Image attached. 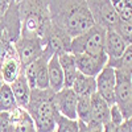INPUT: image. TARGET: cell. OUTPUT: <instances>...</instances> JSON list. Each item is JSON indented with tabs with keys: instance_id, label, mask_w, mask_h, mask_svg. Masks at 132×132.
I'll use <instances>...</instances> for the list:
<instances>
[{
	"instance_id": "obj_18",
	"label": "cell",
	"mask_w": 132,
	"mask_h": 132,
	"mask_svg": "<svg viewBox=\"0 0 132 132\" xmlns=\"http://www.w3.org/2000/svg\"><path fill=\"white\" fill-rule=\"evenodd\" d=\"M71 89L78 96L95 94L96 93L95 77H90V75H85L82 73H78V75L75 77V79L71 85Z\"/></svg>"
},
{
	"instance_id": "obj_21",
	"label": "cell",
	"mask_w": 132,
	"mask_h": 132,
	"mask_svg": "<svg viewBox=\"0 0 132 132\" xmlns=\"http://www.w3.org/2000/svg\"><path fill=\"white\" fill-rule=\"evenodd\" d=\"M16 108H19V104L11 90V86L8 83H3L0 87V112H12Z\"/></svg>"
},
{
	"instance_id": "obj_34",
	"label": "cell",
	"mask_w": 132,
	"mask_h": 132,
	"mask_svg": "<svg viewBox=\"0 0 132 132\" xmlns=\"http://www.w3.org/2000/svg\"><path fill=\"white\" fill-rule=\"evenodd\" d=\"M2 85H3V81H2V79H0V87H2Z\"/></svg>"
},
{
	"instance_id": "obj_17",
	"label": "cell",
	"mask_w": 132,
	"mask_h": 132,
	"mask_svg": "<svg viewBox=\"0 0 132 132\" xmlns=\"http://www.w3.org/2000/svg\"><path fill=\"white\" fill-rule=\"evenodd\" d=\"M58 61L63 71V79H65V87H71L75 77L78 75V69L75 65V58L74 54L65 52V53H60L58 54Z\"/></svg>"
},
{
	"instance_id": "obj_20",
	"label": "cell",
	"mask_w": 132,
	"mask_h": 132,
	"mask_svg": "<svg viewBox=\"0 0 132 132\" xmlns=\"http://www.w3.org/2000/svg\"><path fill=\"white\" fill-rule=\"evenodd\" d=\"M110 68H114L115 70L124 71L129 75H132V44H128L124 53L120 57L115 60H107V65Z\"/></svg>"
},
{
	"instance_id": "obj_13",
	"label": "cell",
	"mask_w": 132,
	"mask_h": 132,
	"mask_svg": "<svg viewBox=\"0 0 132 132\" xmlns=\"http://www.w3.org/2000/svg\"><path fill=\"white\" fill-rule=\"evenodd\" d=\"M107 122H110V104L95 93L91 95V116L86 124L95 128H103Z\"/></svg>"
},
{
	"instance_id": "obj_14",
	"label": "cell",
	"mask_w": 132,
	"mask_h": 132,
	"mask_svg": "<svg viewBox=\"0 0 132 132\" xmlns=\"http://www.w3.org/2000/svg\"><path fill=\"white\" fill-rule=\"evenodd\" d=\"M128 44L124 38L119 35L115 29H107L106 30V38H104V53L107 54L108 60H115L120 57L124 53Z\"/></svg>"
},
{
	"instance_id": "obj_11",
	"label": "cell",
	"mask_w": 132,
	"mask_h": 132,
	"mask_svg": "<svg viewBox=\"0 0 132 132\" xmlns=\"http://www.w3.org/2000/svg\"><path fill=\"white\" fill-rule=\"evenodd\" d=\"M75 65L79 73L90 77H96L107 65V54H74Z\"/></svg>"
},
{
	"instance_id": "obj_30",
	"label": "cell",
	"mask_w": 132,
	"mask_h": 132,
	"mask_svg": "<svg viewBox=\"0 0 132 132\" xmlns=\"http://www.w3.org/2000/svg\"><path fill=\"white\" fill-rule=\"evenodd\" d=\"M79 124V132H103V128H95V127H90L89 124L82 123L78 120Z\"/></svg>"
},
{
	"instance_id": "obj_7",
	"label": "cell",
	"mask_w": 132,
	"mask_h": 132,
	"mask_svg": "<svg viewBox=\"0 0 132 132\" xmlns=\"http://www.w3.org/2000/svg\"><path fill=\"white\" fill-rule=\"evenodd\" d=\"M50 54L44 52L42 56L33 61L24 68V74L28 79L30 89H49V77H48V62Z\"/></svg>"
},
{
	"instance_id": "obj_32",
	"label": "cell",
	"mask_w": 132,
	"mask_h": 132,
	"mask_svg": "<svg viewBox=\"0 0 132 132\" xmlns=\"http://www.w3.org/2000/svg\"><path fill=\"white\" fill-rule=\"evenodd\" d=\"M103 132H120V126H118L112 122H107L103 126Z\"/></svg>"
},
{
	"instance_id": "obj_5",
	"label": "cell",
	"mask_w": 132,
	"mask_h": 132,
	"mask_svg": "<svg viewBox=\"0 0 132 132\" xmlns=\"http://www.w3.org/2000/svg\"><path fill=\"white\" fill-rule=\"evenodd\" d=\"M116 85H115V104L122 111L124 119L132 116V75L115 70Z\"/></svg>"
},
{
	"instance_id": "obj_29",
	"label": "cell",
	"mask_w": 132,
	"mask_h": 132,
	"mask_svg": "<svg viewBox=\"0 0 132 132\" xmlns=\"http://www.w3.org/2000/svg\"><path fill=\"white\" fill-rule=\"evenodd\" d=\"M16 2H17V0H0V19L5 15L8 8L12 5L13 3H16Z\"/></svg>"
},
{
	"instance_id": "obj_27",
	"label": "cell",
	"mask_w": 132,
	"mask_h": 132,
	"mask_svg": "<svg viewBox=\"0 0 132 132\" xmlns=\"http://www.w3.org/2000/svg\"><path fill=\"white\" fill-rule=\"evenodd\" d=\"M110 122H112L118 126H120L124 122V116H123L122 111L119 110V107L116 104L110 106Z\"/></svg>"
},
{
	"instance_id": "obj_6",
	"label": "cell",
	"mask_w": 132,
	"mask_h": 132,
	"mask_svg": "<svg viewBox=\"0 0 132 132\" xmlns=\"http://www.w3.org/2000/svg\"><path fill=\"white\" fill-rule=\"evenodd\" d=\"M95 24L104 29H114L119 23V15L111 0H86Z\"/></svg>"
},
{
	"instance_id": "obj_33",
	"label": "cell",
	"mask_w": 132,
	"mask_h": 132,
	"mask_svg": "<svg viewBox=\"0 0 132 132\" xmlns=\"http://www.w3.org/2000/svg\"><path fill=\"white\" fill-rule=\"evenodd\" d=\"M3 28V23H2V20H0V29Z\"/></svg>"
},
{
	"instance_id": "obj_1",
	"label": "cell",
	"mask_w": 132,
	"mask_h": 132,
	"mask_svg": "<svg viewBox=\"0 0 132 132\" xmlns=\"http://www.w3.org/2000/svg\"><path fill=\"white\" fill-rule=\"evenodd\" d=\"M49 11L52 24L71 38L95 24L86 0H49Z\"/></svg>"
},
{
	"instance_id": "obj_31",
	"label": "cell",
	"mask_w": 132,
	"mask_h": 132,
	"mask_svg": "<svg viewBox=\"0 0 132 132\" xmlns=\"http://www.w3.org/2000/svg\"><path fill=\"white\" fill-rule=\"evenodd\" d=\"M120 132H132V116L124 119V122L120 124Z\"/></svg>"
},
{
	"instance_id": "obj_19",
	"label": "cell",
	"mask_w": 132,
	"mask_h": 132,
	"mask_svg": "<svg viewBox=\"0 0 132 132\" xmlns=\"http://www.w3.org/2000/svg\"><path fill=\"white\" fill-rule=\"evenodd\" d=\"M12 114L15 120V132H37L35 122L25 108L19 107L12 111Z\"/></svg>"
},
{
	"instance_id": "obj_4",
	"label": "cell",
	"mask_w": 132,
	"mask_h": 132,
	"mask_svg": "<svg viewBox=\"0 0 132 132\" xmlns=\"http://www.w3.org/2000/svg\"><path fill=\"white\" fill-rule=\"evenodd\" d=\"M106 30L103 27L94 24L90 29L71 38L70 49L71 54H101L104 53Z\"/></svg>"
},
{
	"instance_id": "obj_16",
	"label": "cell",
	"mask_w": 132,
	"mask_h": 132,
	"mask_svg": "<svg viewBox=\"0 0 132 132\" xmlns=\"http://www.w3.org/2000/svg\"><path fill=\"white\" fill-rule=\"evenodd\" d=\"M48 77H49V87L57 93L65 87L63 71L58 61V54H53L48 62Z\"/></svg>"
},
{
	"instance_id": "obj_26",
	"label": "cell",
	"mask_w": 132,
	"mask_h": 132,
	"mask_svg": "<svg viewBox=\"0 0 132 132\" xmlns=\"http://www.w3.org/2000/svg\"><path fill=\"white\" fill-rule=\"evenodd\" d=\"M0 132H15L12 112H0Z\"/></svg>"
},
{
	"instance_id": "obj_24",
	"label": "cell",
	"mask_w": 132,
	"mask_h": 132,
	"mask_svg": "<svg viewBox=\"0 0 132 132\" xmlns=\"http://www.w3.org/2000/svg\"><path fill=\"white\" fill-rule=\"evenodd\" d=\"M111 3L119 15V20L132 19V0H111Z\"/></svg>"
},
{
	"instance_id": "obj_12",
	"label": "cell",
	"mask_w": 132,
	"mask_h": 132,
	"mask_svg": "<svg viewBox=\"0 0 132 132\" xmlns=\"http://www.w3.org/2000/svg\"><path fill=\"white\" fill-rule=\"evenodd\" d=\"M54 102H56L57 110L62 116L69 119H77V95L71 87H63L60 91L54 94Z\"/></svg>"
},
{
	"instance_id": "obj_15",
	"label": "cell",
	"mask_w": 132,
	"mask_h": 132,
	"mask_svg": "<svg viewBox=\"0 0 132 132\" xmlns=\"http://www.w3.org/2000/svg\"><path fill=\"white\" fill-rule=\"evenodd\" d=\"M9 86H11V90H12V93H13V96L16 99L19 107L25 108L28 102H29L32 89H30V86L28 83V79H27L24 71L21 73L12 83H9Z\"/></svg>"
},
{
	"instance_id": "obj_35",
	"label": "cell",
	"mask_w": 132,
	"mask_h": 132,
	"mask_svg": "<svg viewBox=\"0 0 132 132\" xmlns=\"http://www.w3.org/2000/svg\"><path fill=\"white\" fill-rule=\"evenodd\" d=\"M17 2H19V0H17Z\"/></svg>"
},
{
	"instance_id": "obj_2",
	"label": "cell",
	"mask_w": 132,
	"mask_h": 132,
	"mask_svg": "<svg viewBox=\"0 0 132 132\" xmlns=\"http://www.w3.org/2000/svg\"><path fill=\"white\" fill-rule=\"evenodd\" d=\"M20 37L44 38L52 25L49 0H19Z\"/></svg>"
},
{
	"instance_id": "obj_25",
	"label": "cell",
	"mask_w": 132,
	"mask_h": 132,
	"mask_svg": "<svg viewBox=\"0 0 132 132\" xmlns=\"http://www.w3.org/2000/svg\"><path fill=\"white\" fill-rule=\"evenodd\" d=\"M120 36L124 38L127 44H132V19L129 20H119V23L114 28Z\"/></svg>"
},
{
	"instance_id": "obj_9",
	"label": "cell",
	"mask_w": 132,
	"mask_h": 132,
	"mask_svg": "<svg viewBox=\"0 0 132 132\" xmlns=\"http://www.w3.org/2000/svg\"><path fill=\"white\" fill-rule=\"evenodd\" d=\"M23 71H24V68L21 65L19 54L12 44L7 49V52L0 57V79L3 81V83L9 85Z\"/></svg>"
},
{
	"instance_id": "obj_23",
	"label": "cell",
	"mask_w": 132,
	"mask_h": 132,
	"mask_svg": "<svg viewBox=\"0 0 132 132\" xmlns=\"http://www.w3.org/2000/svg\"><path fill=\"white\" fill-rule=\"evenodd\" d=\"M54 132H79V124L77 119H69L60 115L56 123Z\"/></svg>"
},
{
	"instance_id": "obj_22",
	"label": "cell",
	"mask_w": 132,
	"mask_h": 132,
	"mask_svg": "<svg viewBox=\"0 0 132 132\" xmlns=\"http://www.w3.org/2000/svg\"><path fill=\"white\" fill-rule=\"evenodd\" d=\"M91 116V95H81L77 102V120L89 123Z\"/></svg>"
},
{
	"instance_id": "obj_10",
	"label": "cell",
	"mask_w": 132,
	"mask_h": 132,
	"mask_svg": "<svg viewBox=\"0 0 132 132\" xmlns=\"http://www.w3.org/2000/svg\"><path fill=\"white\" fill-rule=\"evenodd\" d=\"M96 93L104 101L112 106L115 104V85H116V73L114 68L104 66L102 71L95 77Z\"/></svg>"
},
{
	"instance_id": "obj_8",
	"label": "cell",
	"mask_w": 132,
	"mask_h": 132,
	"mask_svg": "<svg viewBox=\"0 0 132 132\" xmlns=\"http://www.w3.org/2000/svg\"><path fill=\"white\" fill-rule=\"evenodd\" d=\"M13 46L19 54V58L21 61L23 68L28 66L37 58H40L44 53V44L41 38L19 37L13 42Z\"/></svg>"
},
{
	"instance_id": "obj_28",
	"label": "cell",
	"mask_w": 132,
	"mask_h": 132,
	"mask_svg": "<svg viewBox=\"0 0 132 132\" xmlns=\"http://www.w3.org/2000/svg\"><path fill=\"white\" fill-rule=\"evenodd\" d=\"M12 45V41H11L8 33L4 30V28L0 29V57L7 52V49Z\"/></svg>"
},
{
	"instance_id": "obj_3",
	"label": "cell",
	"mask_w": 132,
	"mask_h": 132,
	"mask_svg": "<svg viewBox=\"0 0 132 132\" xmlns=\"http://www.w3.org/2000/svg\"><path fill=\"white\" fill-rule=\"evenodd\" d=\"M54 93L49 89H32L25 110L32 116L37 132H54L57 119L61 115L54 102Z\"/></svg>"
}]
</instances>
